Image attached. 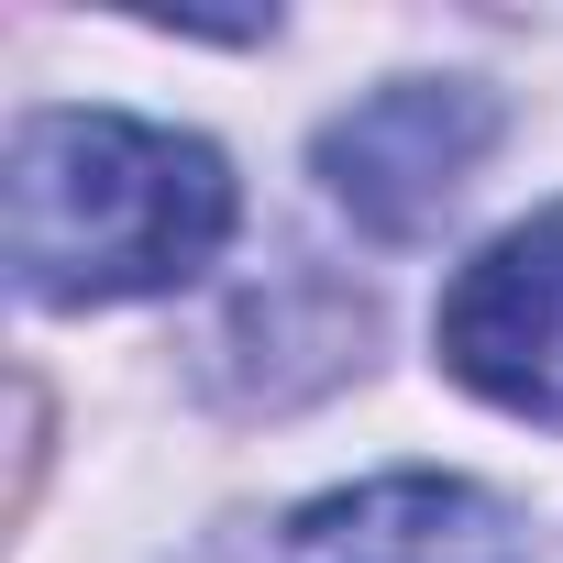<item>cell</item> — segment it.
I'll return each instance as SVG.
<instances>
[{
    "mask_svg": "<svg viewBox=\"0 0 563 563\" xmlns=\"http://www.w3.org/2000/svg\"><path fill=\"white\" fill-rule=\"evenodd\" d=\"M486 155H497V100L475 78H398L321 122V188L387 243H420L475 188Z\"/></svg>",
    "mask_w": 563,
    "mask_h": 563,
    "instance_id": "obj_2",
    "label": "cell"
},
{
    "mask_svg": "<svg viewBox=\"0 0 563 563\" xmlns=\"http://www.w3.org/2000/svg\"><path fill=\"white\" fill-rule=\"evenodd\" d=\"M431 343L486 409H519V420L563 431V199L508 221L475 265H453Z\"/></svg>",
    "mask_w": 563,
    "mask_h": 563,
    "instance_id": "obj_3",
    "label": "cell"
},
{
    "mask_svg": "<svg viewBox=\"0 0 563 563\" xmlns=\"http://www.w3.org/2000/svg\"><path fill=\"white\" fill-rule=\"evenodd\" d=\"M12 288L34 310L166 299L232 243V166L133 111H34L12 133Z\"/></svg>",
    "mask_w": 563,
    "mask_h": 563,
    "instance_id": "obj_1",
    "label": "cell"
},
{
    "mask_svg": "<svg viewBox=\"0 0 563 563\" xmlns=\"http://www.w3.org/2000/svg\"><path fill=\"white\" fill-rule=\"evenodd\" d=\"M276 563H530V530L464 475H365L276 530Z\"/></svg>",
    "mask_w": 563,
    "mask_h": 563,
    "instance_id": "obj_4",
    "label": "cell"
}]
</instances>
